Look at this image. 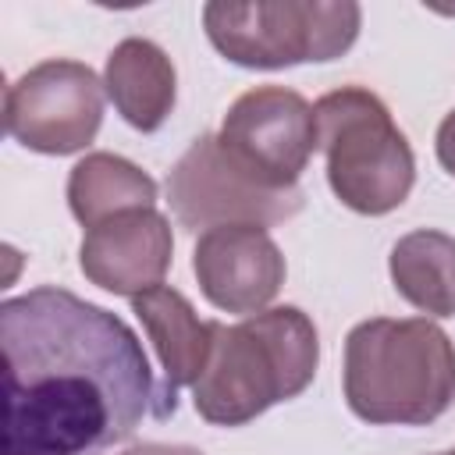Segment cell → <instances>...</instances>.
Masks as SVG:
<instances>
[{
  "instance_id": "6da1fadb",
  "label": "cell",
  "mask_w": 455,
  "mask_h": 455,
  "mask_svg": "<svg viewBox=\"0 0 455 455\" xmlns=\"http://www.w3.org/2000/svg\"><path fill=\"white\" fill-rule=\"evenodd\" d=\"M0 455H100L128 441L156 387L135 331L68 288L0 302Z\"/></svg>"
},
{
  "instance_id": "7a4b0ae2",
  "label": "cell",
  "mask_w": 455,
  "mask_h": 455,
  "mask_svg": "<svg viewBox=\"0 0 455 455\" xmlns=\"http://www.w3.org/2000/svg\"><path fill=\"white\" fill-rule=\"evenodd\" d=\"M341 387L373 427H427L455 402V345L427 316H373L348 331Z\"/></svg>"
},
{
  "instance_id": "3957f363",
  "label": "cell",
  "mask_w": 455,
  "mask_h": 455,
  "mask_svg": "<svg viewBox=\"0 0 455 455\" xmlns=\"http://www.w3.org/2000/svg\"><path fill=\"white\" fill-rule=\"evenodd\" d=\"M320 363V338L299 306H270L213 331V352L192 384L196 412L213 427H242L302 395Z\"/></svg>"
},
{
  "instance_id": "277c9868",
  "label": "cell",
  "mask_w": 455,
  "mask_h": 455,
  "mask_svg": "<svg viewBox=\"0 0 455 455\" xmlns=\"http://www.w3.org/2000/svg\"><path fill=\"white\" fill-rule=\"evenodd\" d=\"M313 117L327 185L348 210L384 217L409 199L416 156L377 92L341 85L313 103Z\"/></svg>"
},
{
  "instance_id": "5b68a950",
  "label": "cell",
  "mask_w": 455,
  "mask_h": 455,
  "mask_svg": "<svg viewBox=\"0 0 455 455\" xmlns=\"http://www.w3.org/2000/svg\"><path fill=\"white\" fill-rule=\"evenodd\" d=\"M363 11L355 0H256L203 7L206 39L220 57L252 71L334 60L359 39Z\"/></svg>"
},
{
  "instance_id": "8992f818",
  "label": "cell",
  "mask_w": 455,
  "mask_h": 455,
  "mask_svg": "<svg viewBox=\"0 0 455 455\" xmlns=\"http://www.w3.org/2000/svg\"><path fill=\"white\" fill-rule=\"evenodd\" d=\"M302 188H267L252 181L224 149L213 132L192 139L167 174V203L181 228L210 231L224 224H284L302 210Z\"/></svg>"
},
{
  "instance_id": "52a82bcc",
  "label": "cell",
  "mask_w": 455,
  "mask_h": 455,
  "mask_svg": "<svg viewBox=\"0 0 455 455\" xmlns=\"http://www.w3.org/2000/svg\"><path fill=\"white\" fill-rule=\"evenodd\" d=\"M103 82L82 60H43L4 92V128L32 153L68 156L85 149L103 124Z\"/></svg>"
},
{
  "instance_id": "ba28073f",
  "label": "cell",
  "mask_w": 455,
  "mask_h": 455,
  "mask_svg": "<svg viewBox=\"0 0 455 455\" xmlns=\"http://www.w3.org/2000/svg\"><path fill=\"white\" fill-rule=\"evenodd\" d=\"M217 139L252 181L291 188L316 153V117L295 89L256 85L228 107Z\"/></svg>"
},
{
  "instance_id": "9c48e42d",
  "label": "cell",
  "mask_w": 455,
  "mask_h": 455,
  "mask_svg": "<svg viewBox=\"0 0 455 455\" xmlns=\"http://www.w3.org/2000/svg\"><path fill=\"white\" fill-rule=\"evenodd\" d=\"M192 270L206 302L235 316L270 309L284 284V256L267 228L256 224H224L203 231L192 249Z\"/></svg>"
},
{
  "instance_id": "30bf717a",
  "label": "cell",
  "mask_w": 455,
  "mask_h": 455,
  "mask_svg": "<svg viewBox=\"0 0 455 455\" xmlns=\"http://www.w3.org/2000/svg\"><path fill=\"white\" fill-rule=\"evenodd\" d=\"M171 256H174L171 220L156 206L117 213L89 228L78 245L82 274L96 288L124 299L160 288L164 274L171 270Z\"/></svg>"
},
{
  "instance_id": "8fae6325",
  "label": "cell",
  "mask_w": 455,
  "mask_h": 455,
  "mask_svg": "<svg viewBox=\"0 0 455 455\" xmlns=\"http://www.w3.org/2000/svg\"><path fill=\"white\" fill-rule=\"evenodd\" d=\"M132 309L139 316V323L146 327L160 366H164V384L156 387L153 398V416L167 419L178 409V387H192L213 352V331L217 320H199V313L192 309V302L178 291V288H149L142 295L132 299Z\"/></svg>"
},
{
  "instance_id": "7c38bea8",
  "label": "cell",
  "mask_w": 455,
  "mask_h": 455,
  "mask_svg": "<svg viewBox=\"0 0 455 455\" xmlns=\"http://www.w3.org/2000/svg\"><path fill=\"white\" fill-rule=\"evenodd\" d=\"M103 89L114 110L142 135L164 128L178 100V71L153 39H121L103 68Z\"/></svg>"
},
{
  "instance_id": "4fadbf2b",
  "label": "cell",
  "mask_w": 455,
  "mask_h": 455,
  "mask_svg": "<svg viewBox=\"0 0 455 455\" xmlns=\"http://www.w3.org/2000/svg\"><path fill=\"white\" fill-rule=\"evenodd\" d=\"M156 203V181L117 153H85L68 174V206L89 231L117 213L149 210Z\"/></svg>"
},
{
  "instance_id": "5bb4252c",
  "label": "cell",
  "mask_w": 455,
  "mask_h": 455,
  "mask_svg": "<svg viewBox=\"0 0 455 455\" xmlns=\"http://www.w3.org/2000/svg\"><path fill=\"white\" fill-rule=\"evenodd\" d=\"M395 291L427 316H455V238L434 228L409 231L395 242L391 259Z\"/></svg>"
},
{
  "instance_id": "9a60e30c",
  "label": "cell",
  "mask_w": 455,
  "mask_h": 455,
  "mask_svg": "<svg viewBox=\"0 0 455 455\" xmlns=\"http://www.w3.org/2000/svg\"><path fill=\"white\" fill-rule=\"evenodd\" d=\"M434 149H437V160L441 167L455 178V110L444 114V121L437 124V139H434Z\"/></svg>"
},
{
  "instance_id": "2e32d148",
  "label": "cell",
  "mask_w": 455,
  "mask_h": 455,
  "mask_svg": "<svg viewBox=\"0 0 455 455\" xmlns=\"http://www.w3.org/2000/svg\"><path fill=\"white\" fill-rule=\"evenodd\" d=\"M117 455H203L199 448L192 444H160V441H142V444H132Z\"/></svg>"
},
{
  "instance_id": "e0dca14e",
  "label": "cell",
  "mask_w": 455,
  "mask_h": 455,
  "mask_svg": "<svg viewBox=\"0 0 455 455\" xmlns=\"http://www.w3.org/2000/svg\"><path fill=\"white\" fill-rule=\"evenodd\" d=\"M441 455H455V448H451V451H441Z\"/></svg>"
}]
</instances>
